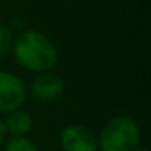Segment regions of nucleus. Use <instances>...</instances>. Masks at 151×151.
<instances>
[{
	"label": "nucleus",
	"instance_id": "nucleus-1",
	"mask_svg": "<svg viewBox=\"0 0 151 151\" xmlns=\"http://www.w3.org/2000/svg\"><path fill=\"white\" fill-rule=\"evenodd\" d=\"M12 50L18 65L34 73L50 72L59 60L54 42L37 29H24L17 34Z\"/></svg>",
	"mask_w": 151,
	"mask_h": 151
},
{
	"label": "nucleus",
	"instance_id": "nucleus-2",
	"mask_svg": "<svg viewBox=\"0 0 151 151\" xmlns=\"http://www.w3.org/2000/svg\"><path fill=\"white\" fill-rule=\"evenodd\" d=\"M140 143V128L127 115H117L102 127L98 137L101 151H135Z\"/></svg>",
	"mask_w": 151,
	"mask_h": 151
},
{
	"label": "nucleus",
	"instance_id": "nucleus-3",
	"mask_svg": "<svg viewBox=\"0 0 151 151\" xmlns=\"http://www.w3.org/2000/svg\"><path fill=\"white\" fill-rule=\"evenodd\" d=\"M28 96V89L20 76L0 70V112H10L21 109Z\"/></svg>",
	"mask_w": 151,
	"mask_h": 151
},
{
	"label": "nucleus",
	"instance_id": "nucleus-4",
	"mask_svg": "<svg viewBox=\"0 0 151 151\" xmlns=\"http://www.w3.org/2000/svg\"><path fill=\"white\" fill-rule=\"evenodd\" d=\"M63 151H98V135L86 125H68L60 133Z\"/></svg>",
	"mask_w": 151,
	"mask_h": 151
},
{
	"label": "nucleus",
	"instance_id": "nucleus-5",
	"mask_svg": "<svg viewBox=\"0 0 151 151\" xmlns=\"http://www.w3.org/2000/svg\"><path fill=\"white\" fill-rule=\"evenodd\" d=\"M63 91H65V81L59 73L54 72L37 73V76L29 85V94L41 102L57 101L59 98H62Z\"/></svg>",
	"mask_w": 151,
	"mask_h": 151
},
{
	"label": "nucleus",
	"instance_id": "nucleus-6",
	"mask_svg": "<svg viewBox=\"0 0 151 151\" xmlns=\"http://www.w3.org/2000/svg\"><path fill=\"white\" fill-rule=\"evenodd\" d=\"M4 125L7 133H10L12 137H26V133H29L33 128V115L28 111L17 109L8 114V117L4 120Z\"/></svg>",
	"mask_w": 151,
	"mask_h": 151
},
{
	"label": "nucleus",
	"instance_id": "nucleus-7",
	"mask_svg": "<svg viewBox=\"0 0 151 151\" xmlns=\"http://www.w3.org/2000/svg\"><path fill=\"white\" fill-rule=\"evenodd\" d=\"M4 151H37V148L26 137H12L4 141Z\"/></svg>",
	"mask_w": 151,
	"mask_h": 151
},
{
	"label": "nucleus",
	"instance_id": "nucleus-8",
	"mask_svg": "<svg viewBox=\"0 0 151 151\" xmlns=\"http://www.w3.org/2000/svg\"><path fill=\"white\" fill-rule=\"evenodd\" d=\"M13 39H15L13 31L8 26H5V24H0V59H4L12 50Z\"/></svg>",
	"mask_w": 151,
	"mask_h": 151
},
{
	"label": "nucleus",
	"instance_id": "nucleus-9",
	"mask_svg": "<svg viewBox=\"0 0 151 151\" xmlns=\"http://www.w3.org/2000/svg\"><path fill=\"white\" fill-rule=\"evenodd\" d=\"M5 138H7V130H5V125H4V120L0 119V146L4 145Z\"/></svg>",
	"mask_w": 151,
	"mask_h": 151
},
{
	"label": "nucleus",
	"instance_id": "nucleus-10",
	"mask_svg": "<svg viewBox=\"0 0 151 151\" xmlns=\"http://www.w3.org/2000/svg\"><path fill=\"white\" fill-rule=\"evenodd\" d=\"M135 151H150V150H148V148H137Z\"/></svg>",
	"mask_w": 151,
	"mask_h": 151
}]
</instances>
